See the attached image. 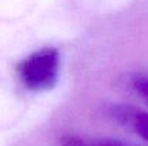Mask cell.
<instances>
[{"label":"cell","instance_id":"1","mask_svg":"<svg viewBox=\"0 0 148 146\" xmlns=\"http://www.w3.org/2000/svg\"><path fill=\"white\" fill-rule=\"evenodd\" d=\"M60 52L53 47H44L18 64V76L27 89L46 92L56 85L60 74Z\"/></svg>","mask_w":148,"mask_h":146},{"label":"cell","instance_id":"2","mask_svg":"<svg viewBox=\"0 0 148 146\" xmlns=\"http://www.w3.org/2000/svg\"><path fill=\"white\" fill-rule=\"evenodd\" d=\"M109 118L122 128L133 132L148 146V111L129 103H112Z\"/></svg>","mask_w":148,"mask_h":146},{"label":"cell","instance_id":"3","mask_svg":"<svg viewBox=\"0 0 148 146\" xmlns=\"http://www.w3.org/2000/svg\"><path fill=\"white\" fill-rule=\"evenodd\" d=\"M129 87L139 100L148 105V75L136 74L131 76Z\"/></svg>","mask_w":148,"mask_h":146},{"label":"cell","instance_id":"4","mask_svg":"<svg viewBox=\"0 0 148 146\" xmlns=\"http://www.w3.org/2000/svg\"><path fill=\"white\" fill-rule=\"evenodd\" d=\"M91 142L94 146H135L125 140L116 139V137H100L92 140Z\"/></svg>","mask_w":148,"mask_h":146},{"label":"cell","instance_id":"5","mask_svg":"<svg viewBox=\"0 0 148 146\" xmlns=\"http://www.w3.org/2000/svg\"><path fill=\"white\" fill-rule=\"evenodd\" d=\"M60 146H94L91 141L81 139L78 136H66L61 140Z\"/></svg>","mask_w":148,"mask_h":146}]
</instances>
